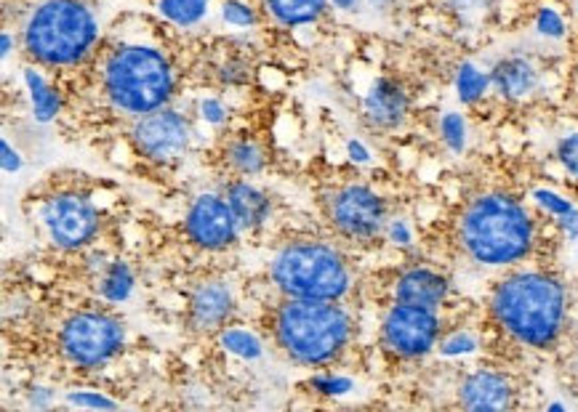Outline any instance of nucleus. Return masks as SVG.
<instances>
[{"label": "nucleus", "mask_w": 578, "mask_h": 412, "mask_svg": "<svg viewBox=\"0 0 578 412\" xmlns=\"http://www.w3.org/2000/svg\"><path fill=\"white\" fill-rule=\"evenodd\" d=\"M490 314L512 341L528 348H549L565 330L568 293L555 274L514 272L496 285Z\"/></svg>", "instance_id": "f257e3e1"}, {"label": "nucleus", "mask_w": 578, "mask_h": 412, "mask_svg": "<svg viewBox=\"0 0 578 412\" xmlns=\"http://www.w3.org/2000/svg\"><path fill=\"white\" fill-rule=\"evenodd\" d=\"M458 240L475 264L512 266L533 251L536 227L520 199L507 192H485L464 208Z\"/></svg>", "instance_id": "f03ea898"}, {"label": "nucleus", "mask_w": 578, "mask_h": 412, "mask_svg": "<svg viewBox=\"0 0 578 412\" xmlns=\"http://www.w3.org/2000/svg\"><path fill=\"white\" fill-rule=\"evenodd\" d=\"M275 339L285 357L298 365H328L350 343L352 320L336 301L288 298L275 314Z\"/></svg>", "instance_id": "7ed1b4c3"}, {"label": "nucleus", "mask_w": 578, "mask_h": 412, "mask_svg": "<svg viewBox=\"0 0 578 412\" xmlns=\"http://www.w3.org/2000/svg\"><path fill=\"white\" fill-rule=\"evenodd\" d=\"M99 24L80 0H46L24 24V48L46 67H72L89 56Z\"/></svg>", "instance_id": "20e7f679"}, {"label": "nucleus", "mask_w": 578, "mask_h": 412, "mask_svg": "<svg viewBox=\"0 0 578 412\" xmlns=\"http://www.w3.org/2000/svg\"><path fill=\"white\" fill-rule=\"evenodd\" d=\"M104 91L117 110L128 115H147L166 107L171 99V65L158 48L123 46L104 67Z\"/></svg>", "instance_id": "39448f33"}, {"label": "nucleus", "mask_w": 578, "mask_h": 412, "mask_svg": "<svg viewBox=\"0 0 578 412\" xmlns=\"http://www.w3.org/2000/svg\"><path fill=\"white\" fill-rule=\"evenodd\" d=\"M272 279L288 298L339 301L350 290V270L326 242H291L272 261Z\"/></svg>", "instance_id": "423d86ee"}, {"label": "nucleus", "mask_w": 578, "mask_h": 412, "mask_svg": "<svg viewBox=\"0 0 578 412\" xmlns=\"http://www.w3.org/2000/svg\"><path fill=\"white\" fill-rule=\"evenodd\" d=\"M123 341H126L123 322L110 314H99V311H80L65 322L59 333L65 357L80 367L104 365L121 352Z\"/></svg>", "instance_id": "0eeeda50"}, {"label": "nucleus", "mask_w": 578, "mask_h": 412, "mask_svg": "<svg viewBox=\"0 0 578 412\" xmlns=\"http://www.w3.org/2000/svg\"><path fill=\"white\" fill-rule=\"evenodd\" d=\"M438 311L424 306L397 301L382 322V341L392 354L403 359H421L438 346Z\"/></svg>", "instance_id": "6e6552de"}, {"label": "nucleus", "mask_w": 578, "mask_h": 412, "mask_svg": "<svg viewBox=\"0 0 578 412\" xmlns=\"http://www.w3.org/2000/svg\"><path fill=\"white\" fill-rule=\"evenodd\" d=\"M328 216H331V224L344 237L371 240L387 224V203L369 186L350 184L344 190L333 192L331 203H328Z\"/></svg>", "instance_id": "1a4fd4ad"}, {"label": "nucleus", "mask_w": 578, "mask_h": 412, "mask_svg": "<svg viewBox=\"0 0 578 412\" xmlns=\"http://www.w3.org/2000/svg\"><path fill=\"white\" fill-rule=\"evenodd\" d=\"M43 227H46L54 245L65 248V251H78L97 237L99 214L91 199L65 192L43 205Z\"/></svg>", "instance_id": "9d476101"}, {"label": "nucleus", "mask_w": 578, "mask_h": 412, "mask_svg": "<svg viewBox=\"0 0 578 412\" xmlns=\"http://www.w3.org/2000/svg\"><path fill=\"white\" fill-rule=\"evenodd\" d=\"M134 141L139 152L152 162H173L186 152L190 126L173 110H155L139 117L134 126Z\"/></svg>", "instance_id": "9b49d317"}, {"label": "nucleus", "mask_w": 578, "mask_h": 412, "mask_svg": "<svg viewBox=\"0 0 578 412\" xmlns=\"http://www.w3.org/2000/svg\"><path fill=\"white\" fill-rule=\"evenodd\" d=\"M186 237L205 251H224L238 237V218L229 208L227 197L201 195L192 203L190 214L184 218Z\"/></svg>", "instance_id": "f8f14e48"}, {"label": "nucleus", "mask_w": 578, "mask_h": 412, "mask_svg": "<svg viewBox=\"0 0 578 412\" xmlns=\"http://www.w3.org/2000/svg\"><path fill=\"white\" fill-rule=\"evenodd\" d=\"M512 380L496 370H475L458 386V402L466 410H507L512 408Z\"/></svg>", "instance_id": "ddd939ff"}, {"label": "nucleus", "mask_w": 578, "mask_h": 412, "mask_svg": "<svg viewBox=\"0 0 578 412\" xmlns=\"http://www.w3.org/2000/svg\"><path fill=\"white\" fill-rule=\"evenodd\" d=\"M447 290L451 283L440 272L424 270V266H416V270L403 272L395 283V301L400 304H413L424 306V309L438 311L445 304Z\"/></svg>", "instance_id": "4468645a"}, {"label": "nucleus", "mask_w": 578, "mask_h": 412, "mask_svg": "<svg viewBox=\"0 0 578 412\" xmlns=\"http://www.w3.org/2000/svg\"><path fill=\"white\" fill-rule=\"evenodd\" d=\"M363 107L376 128H397L408 115V93L395 80L378 78L365 93Z\"/></svg>", "instance_id": "2eb2a0df"}, {"label": "nucleus", "mask_w": 578, "mask_h": 412, "mask_svg": "<svg viewBox=\"0 0 578 412\" xmlns=\"http://www.w3.org/2000/svg\"><path fill=\"white\" fill-rule=\"evenodd\" d=\"M233 314V293L224 283H203L192 293L190 322L201 333H214Z\"/></svg>", "instance_id": "dca6fc26"}, {"label": "nucleus", "mask_w": 578, "mask_h": 412, "mask_svg": "<svg viewBox=\"0 0 578 412\" xmlns=\"http://www.w3.org/2000/svg\"><path fill=\"white\" fill-rule=\"evenodd\" d=\"M490 85H494L499 96L518 102V99H525L528 93L536 91L539 72L522 56H507V59L496 61V67L490 70Z\"/></svg>", "instance_id": "f3484780"}, {"label": "nucleus", "mask_w": 578, "mask_h": 412, "mask_svg": "<svg viewBox=\"0 0 578 412\" xmlns=\"http://www.w3.org/2000/svg\"><path fill=\"white\" fill-rule=\"evenodd\" d=\"M227 203L238 218L240 229H257L270 216V197L251 186L248 181H238L227 190Z\"/></svg>", "instance_id": "a211bd4d"}, {"label": "nucleus", "mask_w": 578, "mask_h": 412, "mask_svg": "<svg viewBox=\"0 0 578 412\" xmlns=\"http://www.w3.org/2000/svg\"><path fill=\"white\" fill-rule=\"evenodd\" d=\"M328 0H267V11L283 27H302L322 16Z\"/></svg>", "instance_id": "6ab92c4d"}, {"label": "nucleus", "mask_w": 578, "mask_h": 412, "mask_svg": "<svg viewBox=\"0 0 578 412\" xmlns=\"http://www.w3.org/2000/svg\"><path fill=\"white\" fill-rule=\"evenodd\" d=\"M24 85H27L30 99H33V110H35V121L37 123H52L56 117V112L61 107V99L56 89L46 83L35 70H24Z\"/></svg>", "instance_id": "aec40b11"}, {"label": "nucleus", "mask_w": 578, "mask_h": 412, "mask_svg": "<svg viewBox=\"0 0 578 412\" xmlns=\"http://www.w3.org/2000/svg\"><path fill=\"white\" fill-rule=\"evenodd\" d=\"M97 290L104 301H112V304L126 301V298L131 296V290H134V274H131L128 264H123V261H112V264L104 266Z\"/></svg>", "instance_id": "412c9836"}, {"label": "nucleus", "mask_w": 578, "mask_h": 412, "mask_svg": "<svg viewBox=\"0 0 578 412\" xmlns=\"http://www.w3.org/2000/svg\"><path fill=\"white\" fill-rule=\"evenodd\" d=\"M490 89V72H483L480 67L464 61L456 72V93L464 104H475Z\"/></svg>", "instance_id": "4be33fe9"}, {"label": "nucleus", "mask_w": 578, "mask_h": 412, "mask_svg": "<svg viewBox=\"0 0 578 412\" xmlns=\"http://www.w3.org/2000/svg\"><path fill=\"white\" fill-rule=\"evenodd\" d=\"M158 11L179 27H192L208 14V0H160Z\"/></svg>", "instance_id": "5701e85b"}, {"label": "nucleus", "mask_w": 578, "mask_h": 412, "mask_svg": "<svg viewBox=\"0 0 578 412\" xmlns=\"http://www.w3.org/2000/svg\"><path fill=\"white\" fill-rule=\"evenodd\" d=\"M222 346L227 348L229 354L240 359H259L261 357V343L253 333L242 328H227L222 333Z\"/></svg>", "instance_id": "b1692460"}, {"label": "nucleus", "mask_w": 578, "mask_h": 412, "mask_svg": "<svg viewBox=\"0 0 578 412\" xmlns=\"http://www.w3.org/2000/svg\"><path fill=\"white\" fill-rule=\"evenodd\" d=\"M227 154H229V165H233L238 173H242V176H253V173H259L261 168H264V154H261V149L251 141L233 144Z\"/></svg>", "instance_id": "393cba45"}, {"label": "nucleus", "mask_w": 578, "mask_h": 412, "mask_svg": "<svg viewBox=\"0 0 578 412\" xmlns=\"http://www.w3.org/2000/svg\"><path fill=\"white\" fill-rule=\"evenodd\" d=\"M440 136H443L445 147L451 152H464L466 147V123L458 112H445L443 121H440Z\"/></svg>", "instance_id": "a878e982"}, {"label": "nucleus", "mask_w": 578, "mask_h": 412, "mask_svg": "<svg viewBox=\"0 0 578 412\" xmlns=\"http://www.w3.org/2000/svg\"><path fill=\"white\" fill-rule=\"evenodd\" d=\"M533 199H536L539 208H544L546 214L555 216L557 221H563V218L576 214V205L570 203V199H565L563 195H557V192H552V190H536L533 192Z\"/></svg>", "instance_id": "bb28decb"}, {"label": "nucleus", "mask_w": 578, "mask_h": 412, "mask_svg": "<svg viewBox=\"0 0 578 412\" xmlns=\"http://www.w3.org/2000/svg\"><path fill=\"white\" fill-rule=\"evenodd\" d=\"M494 5V0H447V9L453 11L464 22H477L483 19Z\"/></svg>", "instance_id": "cd10ccee"}, {"label": "nucleus", "mask_w": 578, "mask_h": 412, "mask_svg": "<svg viewBox=\"0 0 578 412\" xmlns=\"http://www.w3.org/2000/svg\"><path fill=\"white\" fill-rule=\"evenodd\" d=\"M222 16L224 22L233 24V27H251V24L257 22L253 9L248 3H242V0H227V3L222 5Z\"/></svg>", "instance_id": "c85d7f7f"}, {"label": "nucleus", "mask_w": 578, "mask_h": 412, "mask_svg": "<svg viewBox=\"0 0 578 412\" xmlns=\"http://www.w3.org/2000/svg\"><path fill=\"white\" fill-rule=\"evenodd\" d=\"M477 352V341L472 333H453L440 343V354L443 357H466V354Z\"/></svg>", "instance_id": "c756f323"}, {"label": "nucleus", "mask_w": 578, "mask_h": 412, "mask_svg": "<svg viewBox=\"0 0 578 412\" xmlns=\"http://www.w3.org/2000/svg\"><path fill=\"white\" fill-rule=\"evenodd\" d=\"M536 30H539V35L559 41V37H565V19L559 16L555 9L544 5V9L536 14Z\"/></svg>", "instance_id": "7c9ffc66"}, {"label": "nucleus", "mask_w": 578, "mask_h": 412, "mask_svg": "<svg viewBox=\"0 0 578 412\" xmlns=\"http://www.w3.org/2000/svg\"><path fill=\"white\" fill-rule=\"evenodd\" d=\"M557 160H559V165L570 173V176L578 179V134H570V136H565V139H559Z\"/></svg>", "instance_id": "2f4dec72"}, {"label": "nucleus", "mask_w": 578, "mask_h": 412, "mask_svg": "<svg viewBox=\"0 0 578 412\" xmlns=\"http://www.w3.org/2000/svg\"><path fill=\"white\" fill-rule=\"evenodd\" d=\"M313 389L317 391V394L341 397V394H350L352 380L350 378H341V376H315L313 378Z\"/></svg>", "instance_id": "473e14b6"}, {"label": "nucleus", "mask_w": 578, "mask_h": 412, "mask_svg": "<svg viewBox=\"0 0 578 412\" xmlns=\"http://www.w3.org/2000/svg\"><path fill=\"white\" fill-rule=\"evenodd\" d=\"M67 404H75V408H91V410H115L117 404L107 399L104 394H97V391H70L67 394Z\"/></svg>", "instance_id": "72a5a7b5"}, {"label": "nucleus", "mask_w": 578, "mask_h": 412, "mask_svg": "<svg viewBox=\"0 0 578 412\" xmlns=\"http://www.w3.org/2000/svg\"><path fill=\"white\" fill-rule=\"evenodd\" d=\"M201 117L205 123H211V126H219V123H224V117H227V110H224L219 99H203Z\"/></svg>", "instance_id": "f704fd0d"}, {"label": "nucleus", "mask_w": 578, "mask_h": 412, "mask_svg": "<svg viewBox=\"0 0 578 412\" xmlns=\"http://www.w3.org/2000/svg\"><path fill=\"white\" fill-rule=\"evenodd\" d=\"M389 240L395 242V245H400V248H410L413 237H410L408 224L403 221V218H397V221L389 224Z\"/></svg>", "instance_id": "c9c22d12"}, {"label": "nucleus", "mask_w": 578, "mask_h": 412, "mask_svg": "<svg viewBox=\"0 0 578 412\" xmlns=\"http://www.w3.org/2000/svg\"><path fill=\"white\" fill-rule=\"evenodd\" d=\"M0 152H3V171L5 173H16L22 168V160H19L16 149H11L9 141L0 144Z\"/></svg>", "instance_id": "e433bc0d"}, {"label": "nucleus", "mask_w": 578, "mask_h": 412, "mask_svg": "<svg viewBox=\"0 0 578 412\" xmlns=\"http://www.w3.org/2000/svg\"><path fill=\"white\" fill-rule=\"evenodd\" d=\"M347 152H350V158H352L354 162H369V160H371V152H369V149H365L363 144H360L358 139L347 141Z\"/></svg>", "instance_id": "4c0bfd02"}, {"label": "nucleus", "mask_w": 578, "mask_h": 412, "mask_svg": "<svg viewBox=\"0 0 578 412\" xmlns=\"http://www.w3.org/2000/svg\"><path fill=\"white\" fill-rule=\"evenodd\" d=\"M242 78H246V72H242L240 65L222 67V80H224V83H242Z\"/></svg>", "instance_id": "58836bf2"}, {"label": "nucleus", "mask_w": 578, "mask_h": 412, "mask_svg": "<svg viewBox=\"0 0 578 412\" xmlns=\"http://www.w3.org/2000/svg\"><path fill=\"white\" fill-rule=\"evenodd\" d=\"M331 3L336 5V9H341V11H358L360 0H331Z\"/></svg>", "instance_id": "ea45409f"}, {"label": "nucleus", "mask_w": 578, "mask_h": 412, "mask_svg": "<svg viewBox=\"0 0 578 412\" xmlns=\"http://www.w3.org/2000/svg\"><path fill=\"white\" fill-rule=\"evenodd\" d=\"M11 46H14V41H11L9 33H3V37H0V54L9 56L11 54Z\"/></svg>", "instance_id": "a19ab883"}, {"label": "nucleus", "mask_w": 578, "mask_h": 412, "mask_svg": "<svg viewBox=\"0 0 578 412\" xmlns=\"http://www.w3.org/2000/svg\"><path fill=\"white\" fill-rule=\"evenodd\" d=\"M371 3L376 5V9H382V11H384V9H389V5L395 3V0H371Z\"/></svg>", "instance_id": "79ce46f5"}]
</instances>
